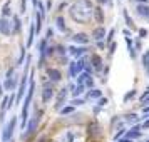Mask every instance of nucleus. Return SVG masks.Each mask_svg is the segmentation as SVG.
<instances>
[{"label":"nucleus","instance_id":"nucleus-1","mask_svg":"<svg viewBox=\"0 0 149 142\" xmlns=\"http://www.w3.org/2000/svg\"><path fill=\"white\" fill-rule=\"evenodd\" d=\"M70 17L79 24H87L92 20V15H94V7L89 0H75L74 3L70 5L69 10Z\"/></svg>","mask_w":149,"mask_h":142},{"label":"nucleus","instance_id":"nucleus-2","mask_svg":"<svg viewBox=\"0 0 149 142\" xmlns=\"http://www.w3.org/2000/svg\"><path fill=\"white\" fill-rule=\"evenodd\" d=\"M34 79H30L29 82V92H27V97H25V100H24V109H22V114H20V119H22V129L25 127V124H27V112H29V104L32 100V95H34Z\"/></svg>","mask_w":149,"mask_h":142},{"label":"nucleus","instance_id":"nucleus-3","mask_svg":"<svg viewBox=\"0 0 149 142\" xmlns=\"http://www.w3.org/2000/svg\"><path fill=\"white\" fill-rule=\"evenodd\" d=\"M15 124H17V119H15V117H12V119H10V122H7V124H5V127H3V134H2V139H3V142H8L10 139H12V135H14V129H15Z\"/></svg>","mask_w":149,"mask_h":142},{"label":"nucleus","instance_id":"nucleus-4","mask_svg":"<svg viewBox=\"0 0 149 142\" xmlns=\"http://www.w3.org/2000/svg\"><path fill=\"white\" fill-rule=\"evenodd\" d=\"M12 30H14V25H12L10 19H7V17H0V34L2 35H10Z\"/></svg>","mask_w":149,"mask_h":142},{"label":"nucleus","instance_id":"nucleus-5","mask_svg":"<svg viewBox=\"0 0 149 142\" xmlns=\"http://www.w3.org/2000/svg\"><path fill=\"white\" fill-rule=\"evenodd\" d=\"M15 84H17V80H15V77H14V69H10V70L7 72L5 89H7V90H14V89H15Z\"/></svg>","mask_w":149,"mask_h":142},{"label":"nucleus","instance_id":"nucleus-6","mask_svg":"<svg viewBox=\"0 0 149 142\" xmlns=\"http://www.w3.org/2000/svg\"><path fill=\"white\" fill-rule=\"evenodd\" d=\"M52 95H54V89H52V87L47 84V85L44 87V92H42V100H44V102H49L50 99H52Z\"/></svg>","mask_w":149,"mask_h":142},{"label":"nucleus","instance_id":"nucleus-7","mask_svg":"<svg viewBox=\"0 0 149 142\" xmlns=\"http://www.w3.org/2000/svg\"><path fill=\"white\" fill-rule=\"evenodd\" d=\"M25 85H27V72L22 75V82H20V87H19V94H17V102L20 100L24 92H25Z\"/></svg>","mask_w":149,"mask_h":142},{"label":"nucleus","instance_id":"nucleus-8","mask_svg":"<svg viewBox=\"0 0 149 142\" xmlns=\"http://www.w3.org/2000/svg\"><path fill=\"white\" fill-rule=\"evenodd\" d=\"M8 104H10V97H3L2 99V105H0V121H3V117H5V110H7Z\"/></svg>","mask_w":149,"mask_h":142},{"label":"nucleus","instance_id":"nucleus-9","mask_svg":"<svg viewBox=\"0 0 149 142\" xmlns=\"http://www.w3.org/2000/svg\"><path fill=\"white\" fill-rule=\"evenodd\" d=\"M65 97H67V89H62L61 92H59V95H57V104H55V109H61V105L64 104V100H65Z\"/></svg>","mask_w":149,"mask_h":142},{"label":"nucleus","instance_id":"nucleus-10","mask_svg":"<svg viewBox=\"0 0 149 142\" xmlns=\"http://www.w3.org/2000/svg\"><path fill=\"white\" fill-rule=\"evenodd\" d=\"M49 77L54 82H57V80H61V72L57 69H49Z\"/></svg>","mask_w":149,"mask_h":142},{"label":"nucleus","instance_id":"nucleus-11","mask_svg":"<svg viewBox=\"0 0 149 142\" xmlns=\"http://www.w3.org/2000/svg\"><path fill=\"white\" fill-rule=\"evenodd\" d=\"M94 39L95 40H102V39H104V35H106V30H104V28L102 27H99V28H95L94 30Z\"/></svg>","mask_w":149,"mask_h":142},{"label":"nucleus","instance_id":"nucleus-12","mask_svg":"<svg viewBox=\"0 0 149 142\" xmlns=\"http://www.w3.org/2000/svg\"><path fill=\"white\" fill-rule=\"evenodd\" d=\"M37 124H39V119L37 117H34L32 121L29 122V125H27V134H32L35 130V127H37Z\"/></svg>","mask_w":149,"mask_h":142},{"label":"nucleus","instance_id":"nucleus-13","mask_svg":"<svg viewBox=\"0 0 149 142\" xmlns=\"http://www.w3.org/2000/svg\"><path fill=\"white\" fill-rule=\"evenodd\" d=\"M79 72H81V70H79V67H77V62H72L70 67H69V74H70V77H77Z\"/></svg>","mask_w":149,"mask_h":142},{"label":"nucleus","instance_id":"nucleus-14","mask_svg":"<svg viewBox=\"0 0 149 142\" xmlns=\"http://www.w3.org/2000/svg\"><path fill=\"white\" fill-rule=\"evenodd\" d=\"M137 14L141 17H149V7L148 5H137Z\"/></svg>","mask_w":149,"mask_h":142},{"label":"nucleus","instance_id":"nucleus-15","mask_svg":"<svg viewBox=\"0 0 149 142\" xmlns=\"http://www.w3.org/2000/svg\"><path fill=\"white\" fill-rule=\"evenodd\" d=\"M92 65H94L95 70H101L102 60H101V57H99V55H92Z\"/></svg>","mask_w":149,"mask_h":142},{"label":"nucleus","instance_id":"nucleus-16","mask_svg":"<svg viewBox=\"0 0 149 142\" xmlns=\"http://www.w3.org/2000/svg\"><path fill=\"white\" fill-rule=\"evenodd\" d=\"M74 40L79 42V44H87L89 39H87V35H86V34H75L74 35Z\"/></svg>","mask_w":149,"mask_h":142},{"label":"nucleus","instance_id":"nucleus-17","mask_svg":"<svg viewBox=\"0 0 149 142\" xmlns=\"http://www.w3.org/2000/svg\"><path fill=\"white\" fill-rule=\"evenodd\" d=\"M139 135H141V132H139V127H132V129L127 132V137H129V139H137Z\"/></svg>","mask_w":149,"mask_h":142},{"label":"nucleus","instance_id":"nucleus-18","mask_svg":"<svg viewBox=\"0 0 149 142\" xmlns=\"http://www.w3.org/2000/svg\"><path fill=\"white\" fill-rule=\"evenodd\" d=\"M69 50H70V54L75 55V57H79V55H82L84 52H86V48H75V47H70Z\"/></svg>","mask_w":149,"mask_h":142},{"label":"nucleus","instance_id":"nucleus-19","mask_svg":"<svg viewBox=\"0 0 149 142\" xmlns=\"http://www.w3.org/2000/svg\"><path fill=\"white\" fill-rule=\"evenodd\" d=\"M142 64H144V67H146V70H148V74H149V50L142 55Z\"/></svg>","mask_w":149,"mask_h":142},{"label":"nucleus","instance_id":"nucleus-20","mask_svg":"<svg viewBox=\"0 0 149 142\" xmlns=\"http://www.w3.org/2000/svg\"><path fill=\"white\" fill-rule=\"evenodd\" d=\"M89 99H99L101 97V90H97V89H94V90H91L87 95Z\"/></svg>","mask_w":149,"mask_h":142},{"label":"nucleus","instance_id":"nucleus-21","mask_svg":"<svg viewBox=\"0 0 149 142\" xmlns=\"http://www.w3.org/2000/svg\"><path fill=\"white\" fill-rule=\"evenodd\" d=\"M34 34H35V27H34V25H30V37H29V40H27L29 47H30V45H32V42H34Z\"/></svg>","mask_w":149,"mask_h":142},{"label":"nucleus","instance_id":"nucleus-22","mask_svg":"<svg viewBox=\"0 0 149 142\" xmlns=\"http://www.w3.org/2000/svg\"><path fill=\"white\" fill-rule=\"evenodd\" d=\"M94 15H95V19H97V22L102 24V10L101 8H94Z\"/></svg>","mask_w":149,"mask_h":142},{"label":"nucleus","instance_id":"nucleus-23","mask_svg":"<svg viewBox=\"0 0 149 142\" xmlns=\"http://www.w3.org/2000/svg\"><path fill=\"white\" fill-rule=\"evenodd\" d=\"M8 8H10V0H7V2H5V5H3V10H2V14H3V17L10 14V10H8Z\"/></svg>","mask_w":149,"mask_h":142},{"label":"nucleus","instance_id":"nucleus-24","mask_svg":"<svg viewBox=\"0 0 149 142\" xmlns=\"http://www.w3.org/2000/svg\"><path fill=\"white\" fill-rule=\"evenodd\" d=\"M84 89H86V85H77V87H74V95H79V94H82L84 92Z\"/></svg>","mask_w":149,"mask_h":142},{"label":"nucleus","instance_id":"nucleus-25","mask_svg":"<svg viewBox=\"0 0 149 142\" xmlns=\"http://www.w3.org/2000/svg\"><path fill=\"white\" fill-rule=\"evenodd\" d=\"M14 30H19L20 28V20H19V17H14Z\"/></svg>","mask_w":149,"mask_h":142},{"label":"nucleus","instance_id":"nucleus-26","mask_svg":"<svg viewBox=\"0 0 149 142\" xmlns=\"http://www.w3.org/2000/svg\"><path fill=\"white\" fill-rule=\"evenodd\" d=\"M57 27L61 28V30H65V25H64V20H62L61 17L57 19Z\"/></svg>","mask_w":149,"mask_h":142},{"label":"nucleus","instance_id":"nucleus-27","mask_svg":"<svg viewBox=\"0 0 149 142\" xmlns=\"http://www.w3.org/2000/svg\"><path fill=\"white\" fill-rule=\"evenodd\" d=\"M124 17H126V22L129 24V27H134V24H132V20L129 19V15H127V12H124Z\"/></svg>","mask_w":149,"mask_h":142},{"label":"nucleus","instance_id":"nucleus-28","mask_svg":"<svg viewBox=\"0 0 149 142\" xmlns=\"http://www.w3.org/2000/svg\"><path fill=\"white\" fill-rule=\"evenodd\" d=\"M86 85H87V87H92V85H94V80H92V77H91V75H89L87 80H86Z\"/></svg>","mask_w":149,"mask_h":142},{"label":"nucleus","instance_id":"nucleus-29","mask_svg":"<svg viewBox=\"0 0 149 142\" xmlns=\"http://www.w3.org/2000/svg\"><path fill=\"white\" fill-rule=\"evenodd\" d=\"M134 95H136V90H131V92L124 97V100H129V99H131V97H134Z\"/></svg>","mask_w":149,"mask_h":142},{"label":"nucleus","instance_id":"nucleus-30","mask_svg":"<svg viewBox=\"0 0 149 142\" xmlns=\"http://www.w3.org/2000/svg\"><path fill=\"white\" fill-rule=\"evenodd\" d=\"M72 112V107H65V109H62V114H70Z\"/></svg>","mask_w":149,"mask_h":142},{"label":"nucleus","instance_id":"nucleus-31","mask_svg":"<svg viewBox=\"0 0 149 142\" xmlns=\"http://www.w3.org/2000/svg\"><path fill=\"white\" fill-rule=\"evenodd\" d=\"M72 104H74V105H81V104H84V102L79 100V99H74V100H72Z\"/></svg>","mask_w":149,"mask_h":142},{"label":"nucleus","instance_id":"nucleus-32","mask_svg":"<svg viewBox=\"0 0 149 142\" xmlns=\"http://www.w3.org/2000/svg\"><path fill=\"white\" fill-rule=\"evenodd\" d=\"M142 127H144V129H148V127H149V121L144 122V124H142Z\"/></svg>","mask_w":149,"mask_h":142},{"label":"nucleus","instance_id":"nucleus-33","mask_svg":"<svg viewBox=\"0 0 149 142\" xmlns=\"http://www.w3.org/2000/svg\"><path fill=\"white\" fill-rule=\"evenodd\" d=\"M101 3H111V0H99Z\"/></svg>","mask_w":149,"mask_h":142},{"label":"nucleus","instance_id":"nucleus-34","mask_svg":"<svg viewBox=\"0 0 149 142\" xmlns=\"http://www.w3.org/2000/svg\"><path fill=\"white\" fill-rule=\"evenodd\" d=\"M142 110H144V114H148V112H149V107H144Z\"/></svg>","mask_w":149,"mask_h":142},{"label":"nucleus","instance_id":"nucleus-35","mask_svg":"<svg viewBox=\"0 0 149 142\" xmlns=\"http://www.w3.org/2000/svg\"><path fill=\"white\" fill-rule=\"evenodd\" d=\"M121 142H132L131 139H126V141H121Z\"/></svg>","mask_w":149,"mask_h":142},{"label":"nucleus","instance_id":"nucleus-36","mask_svg":"<svg viewBox=\"0 0 149 142\" xmlns=\"http://www.w3.org/2000/svg\"><path fill=\"white\" fill-rule=\"evenodd\" d=\"M137 2H148V0H137Z\"/></svg>","mask_w":149,"mask_h":142},{"label":"nucleus","instance_id":"nucleus-37","mask_svg":"<svg viewBox=\"0 0 149 142\" xmlns=\"http://www.w3.org/2000/svg\"><path fill=\"white\" fill-rule=\"evenodd\" d=\"M0 95H2V85H0Z\"/></svg>","mask_w":149,"mask_h":142},{"label":"nucleus","instance_id":"nucleus-38","mask_svg":"<svg viewBox=\"0 0 149 142\" xmlns=\"http://www.w3.org/2000/svg\"><path fill=\"white\" fill-rule=\"evenodd\" d=\"M146 142H149V141H146Z\"/></svg>","mask_w":149,"mask_h":142}]
</instances>
